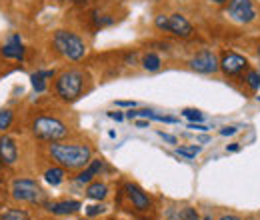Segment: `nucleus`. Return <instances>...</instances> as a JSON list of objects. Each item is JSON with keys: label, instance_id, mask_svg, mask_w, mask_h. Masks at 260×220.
Listing matches in <instances>:
<instances>
[{"label": "nucleus", "instance_id": "nucleus-5", "mask_svg": "<svg viewBox=\"0 0 260 220\" xmlns=\"http://www.w3.org/2000/svg\"><path fill=\"white\" fill-rule=\"evenodd\" d=\"M154 26L162 32H170L180 38H190L192 36V24L182 16V14H158L154 18Z\"/></svg>", "mask_w": 260, "mask_h": 220}, {"label": "nucleus", "instance_id": "nucleus-14", "mask_svg": "<svg viewBox=\"0 0 260 220\" xmlns=\"http://www.w3.org/2000/svg\"><path fill=\"white\" fill-rule=\"evenodd\" d=\"M82 208V204L78 200H62V202H52V204H46V210L52 212V214H74Z\"/></svg>", "mask_w": 260, "mask_h": 220}, {"label": "nucleus", "instance_id": "nucleus-31", "mask_svg": "<svg viewBox=\"0 0 260 220\" xmlns=\"http://www.w3.org/2000/svg\"><path fill=\"white\" fill-rule=\"evenodd\" d=\"M226 150L228 152H238V150H240V144H230Z\"/></svg>", "mask_w": 260, "mask_h": 220}, {"label": "nucleus", "instance_id": "nucleus-18", "mask_svg": "<svg viewBox=\"0 0 260 220\" xmlns=\"http://www.w3.org/2000/svg\"><path fill=\"white\" fill-rule=\"evenodd\" d=\"M160 56L158 54H154V52H148V54H144V58H142V66H144V70H148V72H156L158 68H160Z\"/></svg>", "mask_w": 260, "mask_h": 220}, {"label": "nucleus", "instance_id": "nucleus-20", "mask_svg": "<svg viewBox=\"0 0 260 220\" xmlns=\"http://www.w3.org/2000/svg\"><path fill=\"white\" fill-rule=\"evenodd\" d=\"M244 80H246V84H248L250 90H258L260 88V72H256V70H248L246 76H244Z\"/></svg>", "mask_w": 260, "mask_h": 220}, {"label": "nucleus", "instance_id": "nucleus-30", "mask_svg": "<svg viewBox=\"0 0 260 220\" xmlns=\"http://www.w3.org/2000/svg\"><path fill=\"white\" fill-rule=\"evenodd\" d=\"M108 116H110V118H114L116 122H120V120L124 118V114H120V112H108Z\"/></svg>", "mask_w": 260, "mask_h": 220}, {"label": "nucleus", "instance_id": "nucleus-19", "mask_svg": "<svg viewBox=\"0 0 260 220\" xmlns=\"http://www.w3.org/2000/svg\"><path fill=\"white\" fill-rule=\"evenodd\" d=\"M0 220H30V214L26 210H20V208H14V210H6Z\"/></svg>", "mask_w": 260, "mask_h": 220}, {"label": "nucleus", "instance_id": "nucleus-36", "mask_svg": "<svg viewBox=\"0 0 260 220\" xmlns=\"http://www.w3.org/2000/svg\"><path fill=\"white\" fill-rule=\"evenodd\" d=\"M72 2H76V4H84L86 0H72Z\"/></svg>", "mask_w": 260, "mask_h": 220}, {"label": "nucleus", "instance_id": "nucleus-33", "mask_svg": "<svg viewBox=\"0 0 260 220\" xmlns=\"http://www.w3.org/2000/svg\"><path fill=\"white\" fill-rule=\"evenodd\" d=\"M136 126H138V128H146V126H148V120H138Z\"/></svg>", "mask_w": 260, "mask_h": 220}, {"label": "nucleus", "instance_id": "nucleus-25", "mask_svg": "<svg viewBox=\"0 0 260 220\" xmlns=\"http://www.w3.org/2000/svg\"><path fill=\"white\" fill-rule=\"evenodd\" d=\"M180 220H200V216H198L196 208L186 206V208H182V210H180Z\"/></svg>", "mask_w": 260, "mask_h": 220}, {"label": "nucleus", "instance_id": "nucleus-42", "mask_svg": "<svg viewBox=\"0 0 260 220\" xmlns=\"http://www.w3.org/2000/svg\"><path fill=\"white\" fill-rule=\"evenodd\" d=\"M112 220H114V218H112Z\"/></svg>", "mask_w": 260, "mask_h": 220}, {"label": "nucleus", "instance_id": "nucleus-3", "mask_svg": "<svg viewBox=\"0 0 260 220\" xmlns=\"http://www.w3.org/2000/svg\"><path fill=\"white\" fill-rule=\"evenodd\" d=\"M84 72L82 70H66L56 78V95L60 96L66 102H74L82 96V88H84Z\"/></svg>", "mask_w": 260, "mask_h": 220}, {"label": "nucleus", "instance_id": "nucleus-22", "mask_svg": "<svg viewBox=\"0 0 260 220\" xmlns=\"http://www.w3.org/2000/svg\"><path fill=\"white\" fill-rule=\"evenodd\" d=\"M176 152L180 156H186V158H194L198 152H200V146H178Z\"/></svg>", "mask_w": 260, "mask_h": 220}, {"label": "nucleus", "instance_id": "nucleus-2", "mask_svg": "<svg viewBox=\"0 0 260 220\" xmlns=\"http://www.w3.org/2000/svg\"><path fill=\"white\" fill-rule=\"evenodd\" d=\"M52 46H54V50H56L60 56H64L66 60H72V62L82 60L84 54H86V44H84V40H82L78 34H74V32H70V30L54 32V36H52Z\"/></svg>", "mask_w": 260, "mask_h": 220}, {"label": "nucleus", "instance_id": "nucleus-11", "mask_svg": "<svg viewBox=\"0 0 260 220\" xmlns=\"http://www.w3.org/2000/svg\"><path fill=\"white\" fill-rule=\"evenodd\" d=\"M16 160H18V148H16L14 138L2 134L0 136V162H2V166H14Z\"/></svg>", "mask_w": 260, "mask_h": 220}, {"label": "nucleus", "instance_id": "nucleus-7", "mask_svg": "<svg viewBox=\"0 0 260 220\" xmlns=\"http://www.w3.org/2000/svg\"><path fill=\"white\" fill-rule=\"evenodd\" d=\"M228 14L238 24H250L256 18V10L252 0H230L228 2Z\"/></svg>", "mask_w": 260, "mask_h": 220}, {"label": "nucleus", "instance_id": "nucleus-35", "mask_svg": "<svg viewBox=\"0 0 260 220\" xmlns=\"http://www.w3.org/2000/svg\"><path fill=\"white\" fill-rule=\"evenodd\" d=\"M210 2H214V4H226L228 0H210Z\"/></svg>", "mask_w": 260, "mask_h": 220}, {"label": "nucleus", "instance_id": "nucleus-23", "mask_svg": "<svg viewBox=\"0 0 260 220\" xmlns=\"http://www.w3.org/2000/svg\"><path fill=\"white\" fill-rule=\"evenodd\" d=\"M182 114H184L188 120H192V122H202V118H204V114H202L200 110H196V108H184Z\"/></svg>", "mask_w": 260, "mask_h": 220}, {"label": "nucleus", "instance_id": "nucleus-41", "mask_svg": "<svg viewBox=\"0 0 260 220\" xmlns=\"http://www.w3.org/2000/svg\"><path fill=\"white\" fill-rule=\"evenodd\" d=\"M0 164H2V162H0Z\"/></svg>", "mask_w": 260, "mask_h": 220}, {"label": "nucleus", "instance_id": "nucleus-8", "mask_svg": "<svg viewBox=\"0 0 260 220\" xmlns=\"http://www.w3.org/2000/svg\"><path fill=\"white\" fill-rule=\"evenodd\" d=\"M190 68L198 74H214L220 68V62L212 50H200L190 60Z\"/></svg>", "mask_w": 260, "mask_h": 220}, {"label": "nucleus", "instance_id": "nucleus-1", "mask_svg": "<svg viewBox=\"0 0 260 220\" xmlns=\"http://www.w3.org/2000/svg\"><path fill=\"white\" fill-rule=\"evenodd\" d=\"M52 160H56L62 168L78 170L84 168L92 160V150L86 144H62V142H50L48 148Z\"/></svg>", "mask_w": 260, "mask_h": 220}, {"label": "nucleus", "instance_id": "nucleus-27", "mask_svg": "<svg viewBox=\"0 0 260 220\" xmlns=\"http://www.w3.org/2000/svg\"><path fill=\"white\" fill-rule=\"evenodd\" d=\"M116 106H128V108H134V100H116Z\"/></svg>", "mask_w": 260, "mask_h": 220}, {"label": "nucleus", "instance_id": "nucleus-4", "mask_svg": "<svg viewBox=\"0 0 260 220\" xmlns=\"http://www.w3.org/2000/svg\"><path fill=\"white\" fill-rule=\"evenodd\" d=\"M32 134L46 142H58L68 136V128L62 120L52 116H40L32 122Z\"/></svg>", "mask_w": 260, "mask_h": 220}, {"label": "nucleus", "instance_id": "nucleus-9", "mask_svg": "<svg viewBox=\"0 0 260 220\" xmlns=\"http://www.w3.org/2000/svg\"><path fill=\"white\" fill-rule=\"evenodd\" d=\"M246 68H248V60H246L242 54H236V52H224V54H222L220 70H222L226 76H238V74H242Z\"/></svg>", "mask_w": 260, "mask_h": 220}, {"label": "nucleus", "instance_id": "nucleus-34", "mask_svg": "<svg viewBox=\"0 0 260 220\" xmlns=\"http://www.w3.org/2000/svg\"><path fill=\"white\" fill-rule=\"evenodd\" d=\"M220 220H240V218H238V216H230V214H228V216H222Z\"/></svg>", "mask_w": 260, "mask_h": 220}, {"label": "nucleus", "instance_id": "nucleus-39", "mask_svg": "<svg viewBox=\"0 0 260 220\" xmlns=\"http://www.w3.org/2000/svg\"><path fill=\"white\" fill-rule=\"evenodd\" d=\"M0 186H2V180H0Z\"/></svg>", "mask_w": 260, "mask_h": 220}, {"label": "nucleus", "instance_id": "nucleus-40", "mask_svg": "<svg viewBox=\"0 0 260 220\" xmlns=\"http://www.w3.org/2000/svg\"><path fill=\"white\" fill-rule=\"evenodd\" d=\"M80 220H86V218H80Z\"/></svg>", "mask_w": 260, "mask_h": 220}, {"label": "nucleus", "instance_id": "nucleus-10", "mask_svg": "<svg viewBox=\"0 0 260 220\" xmlns=\"http://www.w3.org/2000/svg\"><path fill=\"white\" fill-rule=\"evenodd\" d=\"M124 192H126V196H128L130 204H132L138 212H146V210L152 206L148 194L140 188V186H136V184H126V186H124Z\"/></svg>", "mask_w": 260, "mask_h": 220}, {"label": "nucleus", "instance_id": "nucleus-24", "mask_svg": "<svg viewBox=\"0 0 260 220\" xmlns=\"http://www.w3.org/2000/svg\"><path fill=\"white\" fill-rule=\"evenodd\" d=\"M152 114H154V112H152V110H148V108H142V110H132V108H130L128 112H126V118H130V120H132V118H138V116L152 118Z\"/></svg>", "mask_w": 260, "mask_h": 220}, {"label": "nucleus", "instance_id": "nucleus-15", "mask_svg": "<svg viewBox=\"0 0 260 220\" xmlns=\"http://www.w3.org/2000/svg\"><path fill=\"white\" fill-rule=\"evenodd\" d=\"M50 78H54V70H38V72H34L30 76L34 90L36 92H44L46 90V80H50Z\"/></svg>", "mask_w": 260, "mask_h": 220}, {"label": "nucleus", "instance_id": "nucleus-12", "mask_svg": "<svg viewBox=\"0 0 260 220\" xmlns=\"http://www.w3.org/2000/svg\"><path fill=\"white\" fill-rule=\"evenodd\" d=\"M2 54H4V58H14V60H22L24 58V46H22L18 34H12L8 38V42L2 46Z\"/></svg>", "mask_w": 260, "mask_h": 220}, {"label": "nucleus", "instance_id": "nucleus-29", "mask_svg": "<svg viewBox=\"0 0 260 220\" xmlns=\"http://www.w3.org/2000/svg\"><path fill=\"white\" fill-rule=\"evenodd\" d=\"M160 136H162L166 142H170V144H176V138L172 136V134H166V132H160Z\"/></svg>", "mask_w": 260, "mask_h": 220}, {"label": "nucleus", "instance_id": "nucleus-37", "mask_svg": "<svg viewBox=\"0 0 260 220\" xmlns=\"http://www.w3.org/2000/svg\"><path fill=\"white\" fill-rule=\"evenodd\" d=\"M202 220H212V216H204Z\"/></svg>", "mask_w": 260, "mask_h": 220}, {"label": "nucleus", "instance_id": "nucleus-28", "mask_svg": "<svg viewBox=\"0 0 260 220\" xmlns=\"http://www.w3.org/2000/svg\"><path fill=\"white\" fill-rule=\"evenodd\" d=\"M234 132H236V128H234V126H226V128H222V130H220V134H222V136H230V134H234Z\"/></svg>", "mask_w": 260, "mask_h": 220}, {"label": "nucleus", "instance_id": "nucleus-21", "mask_svg": "<svg viewBox=\"0 0 260 220\" xmlns=\"http://www.w3.org/2000/svg\"><path fill=\"white\" fill-rule=\"evenodd\" d=\"M12 118H14V116H12V112H10V110H6V108H4V110H0V130H2V132H4L6 128H10Z\"/></svg>", "mask_w": 260, "mask_h": 220}, {"label": "nucleus", "instance_id": "nucleus-38", "mask_svg": "<svg viewBox=\"0 0 260 220\" xmlns=\"http://www.w3.org/2000/svg\"><path fill=\"white\" fill-rule=\"evenodd\" d=\"M258 56H260V46H258Z\"/></svg>", "mask_w": 260, "mask_h": 220}, {"label": "nucleus", "instance_id": "nucleus-16", "mask_svg": "<svg viewBox=\"0 0 260 220\" xmlns=\"http://www.w3.org/2000/svg\"><path fill=\"white\" fill-rule=\"evenodd\" d=\"M44 180H46L50 186H58V184H62V182H64V168H60V166H52V168H48V170L44 172Z\"/></svg>", "mask_w": 260, "mask_h": 220}, {"label": "nucleus", "instance_id": "nucleus-32", "mask_svg": "<svg viewBox=\"0 0 260 220\" xmlns=\"http://www.w3.org/2000/svg\"><path fill=\"white\" fill-rule=\"evenodd\" d=\"M188 128H194V130H208L206 126H202V124H196V122H192V124L188 126Z\"/></svg>", "mask_w": 260, "mask_h": 220}, {"label": "nucleus", "instance_id": "nucleus-26", "mask_svg": "<svg viewBox=\"0 0 260 220\" xmlns=\"http://www.w3.org/2000/svg\"><path fill=\"white\" fill-rule=\"evenodd\" d=\"M104 212V206L102 204H92V206H86V214L88 216H98Z\"/></svg>", "mask_w": 260, "mask_h": 220}, {"label": "nucleus", "instance_id": "nucleus-17", "mask_svg": "<svg viewBox=\"0 0 260 220\" xmlns=\"http://www.w3.org/2000/svg\"><path fill=\"white\" fill-rule=\"evenodd\" d=\"M106 194H108V188H106L104 182H92V184H88V188H86V196L92 198V200H104Z\"/></svg>", "mask_w": 260, "mask_h": 220}, {"label": "nucleus", "instance_id": "nucleus-6", "mask_svg": "<svg viewBox=\"0 0 260 220\" xmlns=\"http://www.w3.org/2000/svg\"><path fill=\"white\" fill-rule=\"evenodd\" d=\"M12 198L20 202H30V204H40L44 202V190L40 184L30 178H16L12 182Z\"/></svg>", "mask_w": 260, "mask_h": 220}, {"label": "nucleus", "instance_id": "nucleus-13", "mask_svg": "<svg viewBox=\"0 0 260 220\" xmlns=\"http://www.w3.org/2000/svg\"><path fill=\"white\" fill-rule=\"evenodd\" d=\"M102 166H104V160L102 158H94V160H90L86 166H84V170L78 174V182L80 184H90L92 180H94V176H98V172L102 170Z\"/></svg>", "mask_w": 260, "mask_h": 220}]
</instances>
